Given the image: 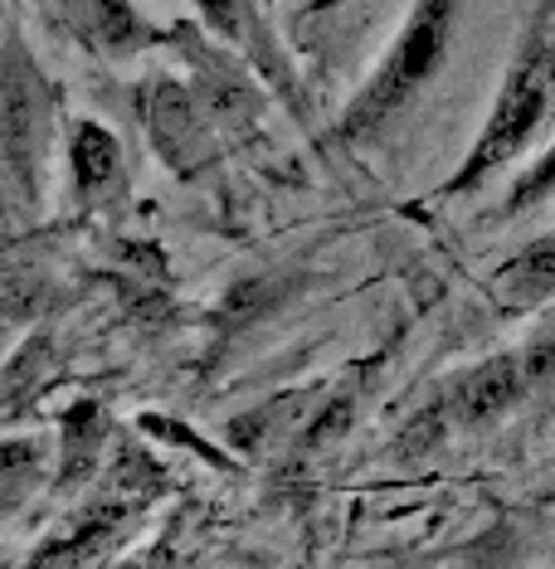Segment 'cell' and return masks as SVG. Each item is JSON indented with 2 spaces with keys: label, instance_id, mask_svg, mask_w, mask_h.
Masks as SVG:
<instances>
[{
  "label": "cell",
  "instance_id": "1",
  "mask_svg": "<svg viewBox=\"0 0 555 569\" xmlns=\"http://www.w3.org/2000/svg\"><path fill=\"white\" fill-rule=\"evenodd\" d=\"M551 108H555V49L546 40H532L526 44V54L512 63L493 118H487L477 147L468 151L463 171L444 186V196H468V190H477L493 171H502L507 161H516V151H522L541 127H546Z\"/></svg>",
  "mask_w": 555,
  "mask_h": 569
},
{
  "label": "cell",
  "instance_id": "2",
  "mask_svg": "<svg viewBox=\"0 0 555 569\" xmlns=\"http://www.w3.org/2000/svg\"><path fill=\"white\" fill-rule=\"evenodd\" d=\"M454 16H458V0H419L415 16H409L405 30H399L390 59H385V69L370 79V88L356 98V108L341 118L346 137L370 132V127L380 118H390L415 88L429 83V73L444 63L448 34H454Z\"/></svg>",
  "mask_w": 555,
  "mask_h": 569
},
{
  "label": "cell",
  "instance_id": "3",
  "mask_svg": "<svg viewBox=\"0 0 555 569\" xmlns=\"http://www.w3.org/2000/svg\"><path fill=\"white\" fill-rule=\"evenodd\" d=\"M526 385H532V375H526L522 356H493V360H483V366H473L454 390L444 395V419L458 423V429H477V423L507 413L516 399L526 395Z\"/></svg>",
  "mask_w": 555,
  "mask_h": 569
},
{
  "label": "cell",
  "instance_id": "4",
  "mask_svg": "<svg viewBox=\"0 0 555 569\" xmlns=\"http://www.w3.org/2000/svg\"><path fill=\"white\" fill-rule=\"evenodd\" d=\"M147 132H151V147L161 151V161L171 166V171H180V176L196 171V166L205 161V151H210V137H205V127H200L196 102L180 93L176 83L151 88V98H147Z\"/></svg>",
  "mask_w": 555,
  "mask_h": 569
},
{
  "label": "cell",
  "instance_id": "5",
  "mask_svg": "<svg viewBox=\"0 0 555 569\" xmlns=\"http://www.w3.org/2000/svg\"><path fill=\"white\" fill-rule=\"evenodd\" d=\"M497 297L507 307H541L555 297V239L526 243L516 258L497 268Z\"/></svg>",
  "mask_w": 555,
  "mask_h": 569
},
{
  "label": "cell",
  "instance_id": "6",
  "mask_svg": "<svg viewBox=\"0 0 555 569\" xmlns=\"http://www.w3.org/2000/svg\"><path fill=\"white\" fill-rule=\"evenodd\" d=\"M102 448V413L98 405H73L63 419V482H83Z\"/></svg>",
  "mask_w": 555,
  "mask_h": 569
},
{
  "label": "cell",
  "instance_id": "7",
  "mask_svg": "<svg viewBox=\"0 0 555 569\" xmlns=\"http://www.w3.org/2000/svg\"><path fill=\"white\" fill-rule=\"evenodd\" d=\"M112 171H118V141H112V132L98 122H79V132H73V180H79V190L108 186Z\"/></svg>",
  "mask_w": 555,
  "mask_h": 569
},
{
  "label": "cell",
  "instance_id": "8",
  "mask_svg": "<svg viewBox=\"0 0 555 569\" xmlns=\"http://www.w3.org/2000/svg\"><path fill=\"white\" fill-rule=\"evenodd\" d=\"M69 6H73V16H79V24L93 34V40L112 44V49L137 40V16H132L127 0H69Z\"/></svg>",
  "mask_w": 555,
  "mask_h": 569
},
{
  "label": "cell",
  "instance_id": "9",
  "mask_svg": "<svg viewBox=\"0 0 555 569\" xmlns=\"http://www.w3.org/2000/svg\"><path fill=\"white\" fill-rule=\"evenodd\" d=\"M34 482V448H24L10 438L6 443V507H16L20 501V487Z\"/></svg>",
  "mask_w": 555,
  "mask_h": 569
},
{
  "label": "cell",
  "instance_id": "10",
  "mask_svg": "<svg viewBox=\"0 0 555 569\" xmlns=\"http://www.w3.org/2000/svg\"><path fill=\"white\" fill-rule=\"evenodd\" d=\"M546 190H555V147L546 151V157H541L536 171H526V180L512 190V214L526 210V204H532L536 196H546Z\"/></svg>",
  "mask_w": 555,
  "mask_h": 569
},
{
  "label": "cell",
  "instance_id": "11",
  "mask_svg": "<svg viewBox=\"0 0 555 569\" xmlns=\"http://www.w3.org/2000/svg\"><path fill=\"white\" fill-rule=\"evenodd\" d=\"M522 366H526V375H532V385H546V380H555V327H551V331H541L536 341L526 346Z\"/></svg>",
  "mask_w": 555,
  "mask_h": 569
},
{
  "label": "cell",
  "instance_id": "12",
  "mask_svg": "<svg viewBox=\"0 0 555 569\" xmlns=\"http://www.w3.org/2000/svg\"><path fill=\"white\" fill-rule=\"evenodd\" d=\"M200 10L215 30H235V0H200Z\"/></svg>",
  "mask_w": 555,
  "mask_h": 569
},
{
  "label": "cell",
  "instance_id": "13",
  "mask_svg": "<svg viewBox=\"0 0 555 569\" xmlns=\"http://www.w3.org/2000/svg\"><path fill=\"white\" fill-rule=\"evenodd\" d=\"M317 6H331V0H317Z\"/></svg>",
  "mask_w": 555,
  "mask_h": 569
}]
</instances>
